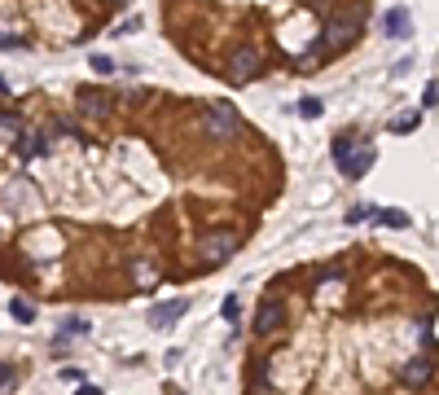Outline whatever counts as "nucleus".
I'll use <instances>...</instances> for the list:
<instances>
[{"label": "nucleus", "mask_w": 439, "mask_h": 395, "mask_svg": "<svg viewBox=\"0 0 439 395\" xmlns=\"http://www.w3.org/2000/svg\"><path fill=\"white\" fill-rule=\"evenodd\" d=\"M202 132H206V137H216V141H233V137H238V115H233V105L211 101V105L202 110Z\"/></svg>", "instance_id": "nucleus-1"}, {"label": "nucleus", "mask_w": 439, "mask_h": 395, "mask_svg": "<svg viewBox=\"0 0 439 395\" xmlns=\"http://www.w3.org/2000/svg\"><path fill=\"white\" fill-rule=\"evenodd\" d=\"M238 246H242V237H238L233 228H216V233H206V237H202V259L216 268V263L233 259V255H238Z\"/></svg>", "instance_id": "nucleus-2"}, {"label": "nucleus", "mask_w": 439, "mask_h": 395, "mask_svg": "<svg viewBox=\"0 0 439 395\" xmlns=\"http://www.w3.org/2000/svg\"><path fill=\"white\" fill-rule=\"evenodd\" d=\"M260 70H264V58L255 48H233V53H228V79L246 84V79H255Z\"/></svg>", "instance_id": "nucleus-3"}, {"label": "nucleus", "mask_w": 439, "mask_h": 395, "mask_svg": "<svg viewBox=\"0 0 439 395\" xmlns=\"http://www.w3.org/2000/svg\"><path fill=\"white\" fill-rule=\"evenodd\" d=\"M189 312V299H171V303H159V307H149V316L145 321L154 325V330H167V325H176L180 316Z\"/></svg>", "instance_id": "nucleus-4"}, {"label": "nucleus", "mask_w": 439, "mask_h": 395, "mask_svg": "<svg viewBox=\"0 0 439 395\" xmlns=\"http://www.w3.org/2000/svg\"><path fill=\"white\" fill-rule=\"evenodd\" d=\"M281 316H286V312H281L277 295H268V299L260 303V316H255V334H260V338H268V334L281 325Z\"/></svg>", "instance_id": "nucleus-5"}, {"label": "nucleus", "mask_w": 439, "mask_h": 395, "mask_svg": "<svg viewBox=\"0 0 439 395\" xmlns=\"http://www.w3.org/2000/svg\"><path fill=\"white\" fill-rule=\"evenodd\" d=\"M400 378H404V386H430V378H435V360H430V356L408 360Z\"/></svg>", "instance_id": "nucleus-6"}, {"label": "nucleus", "mask_w": 439, "mask_h": 395, "mask_svg": "<svg viewBox=\"0 0 439 395\" xmlns=\"http://www.w3.org/2000/svg\"><path fill=\"white\" fill-rule=\"evenodd\" d=\"M351 36H356V18H347V14H343V18H334V22L325 26V48H329V53H334V48H343Z\"/></svg>", "instance_id": "nucleus-7"}, {"label": "nucleus", "mask_w": 439, "mask_h": 395, "mask_svg": "<svg viewBox=\"0 0 439 395\" xmlns=\"http://www.w3.org/2000/svg\"><path fill=\"white\" fill-rule=\"evenodd\" d=\"M382 31L391 36V40L413 36V18H408V9H386V14H382Z\"/></svg>", "instance_id": "nucleus-8"}, {"label": "nucleus", "mask_w": 439, "mask_h": 395, "mask_svg": "<svg viewBox=\"0 0 439 395\" xmlns=\"http://www.w3.org/2000/svg\"><path fill=\"white\" fill-rule=\"evenodd\" d=\"M374 158H378V154H374V145H356V154H351L347 163H343V172L356 180V176H365V172L374 167Z\"/></svg>", "instance_id": "nucleus-9"}, {"label": "nucleus", "mask_w": 439, "mask_h": 395, "mask_svg": "<svg viewBox=\"0 0 439 395\" xmlns=\"http://www.w3.org/2000/svg\"><path fill=\"white\" fill-rule=\"evenodd\" d=\"M80 97H84V101H80V110H84V115H92V119H101V115L110 110V101H101L97 93H80Z\"/></svg>", "instance_id": "nucleus-10"}, {"label": "nucleus", "mask_w": 439, "mask_h": 395, "mask_svg": "<svg viewBox=\"0 0 439 395\" xmlns=\"http://www.w3.org/2000/svg\"><path fill=\"white\" fill-rule=\"evenodd\" d=\"M18 154H22V158L44 154V137H40V132H36V137H22V141H18Z\"/></svg>", "instance_id": "nucleus-11"}, {"label": "nucleus", "mask_w": 439, "mask_h": 395, "mask_svg": "<svg viewBox=\"0 0 439 395\" xmlns=\"http://www.w3.org/2000/svg\"><path fill=\"white\" fill-rule=\"evenodd\" d=\"M9 312H14V321H18V325H31V321H36V312H31V303H27V299H14V303H9Z\"/></svg>", "instance_id": "nucleus-12"}, {"label": "nucleus", "mask_w": 439, "mask_h": 395, "mask_svg": "<svg viewBox=\"0 0 439 395\" xmlns=\"http://www.w3.org/2000/svg\"><path fill=\"white\" fill-rule=\"evenodd\" d=\"M369 216L378 224H391V228H408V216H400V211H369Z\"/></svg>", "instance_id": "nucleus-13"}, {"label": "nucleus", "mask_w": 439, "mask_h": 395, "mask_svg": "<svg viewBox=\"0 0 439 395\" xmlns=\"http://www.w3.org/2000/svg\"><path fill=\"white\" fill-rule=\"evenodd\" d=\"M351 154H356V141H351V137H339V141H334V163H339V167L347 163Z\"/></svg>", "instance_id": "nucleus-14"}, {"label": "nucleus", "mask_w": 439, "mask_h": 395, "mask_svg": "<svg viewBox=\"0 0 439 395\" xmlns=\"http://www.w3.org/2000/svg\"><path fill=\"white\" fill-rule=\"evenodd\" d=\"M321 110H325L321 97H303V101H299V115H303V119H321Z\"/></svg>", "instance_id": "nucleus-15"}, {"label": "nucleus", "mask_w": 439, "mask_h": 395, "mask_svg": "<svg viewBox=\"0 0 439 395\" xmlns=\"http://www.w3.org/2000/svg\"><path fill=\"white\" fill-rule=\"evenodd\" d=\"M132 277H137V285H154V281H159V277H154V263H132Z\"/></svg>", "instance_id": "nucleus-16"}, {"label": "nucleus", "mask_w": 439, "mask_h": 395, "mask_svg": "<svg viewBox=\"0 0 439 395\" xmlns=\"http://www.w3.org/2000/svg\"><path fill=\"white\" fill-rule=\"evenodd\" d=\"M418 123H422V110H418V115H404V119H396V123H391V132H413Z\"/></svg>", "instance_id": "nucleus-17"}, {"label": "nucleus", "mask_w": 439, "mask_h": 395, "mask_svg": "<svg viewBox=\"0 0 439 395\" xmlns=\"http://www.w3.org/2000/svg\"><path fill=\"white\" fill-rule=\"evenodd\" d=\"M88 66H92V70H97V75H110V70H115V62H110V58H106V53H97V58H92V62H88Z\"/></svg>", "instance_id": "nucleus-18"}, {"label": "nucleus", "mask_w": 439, "mask_h": 395, "mask_svg": "<svg viewBox=\"0 0 439 395\" xmlns=\"http://www.w3.org/2000/svg\"><path fill=\"white\" fill-rule=\"evenodd\" d=\"M238 307H242V303H238V295H228V299H224V316H228V321H238Z\"/></svg>", "instance_id": "nucleus-19"}, {"label": "nucleus", "mask_w": 439, "mask_h": 395, "mask_svg": "<svg viewBox=\"0 0 439 395\" xmlns=\"http://www.w3.org/2000/svg\"><path fill=\"white\" fill-rule=\"evenodd\" d=\"M0 132H9V137H18V119H14V115H0Z\"/></svg>", "instance_id": "nucleus-20"}, {"label": "nucleus", "mask_w": 439, "mask_h": 395, "mask_svg": "<svg viewBox=\"0 0 439 395\" xmlns=\"http://www.w3.org/2000/svg\"><path fill=\"white\" fill-rule=\"evenodd\" d=\"M435 93H439V88H435V79H430L426 93H422V110H430V105H435Z\"/></svg>", "instance_id": "nucleus-21"}, {"label": "nucleus", "mask_w": 439, "mask_h": 395, "mask_svg": "<svg viewBox=\"0 0 439 395\" xmlns=\"http://www.w3.org/2000/svg\"><path fill=\"white\" fill-rule=\"evenodd\" d=\"M360 220H369V211H365V206H356V211H347V224H360Z\"/></svg>", "instance_id": "nucleus-22"}, {"label": "nucleus", "mask_w": 439, "mask_h": 395, "mask_svg": "<svg viewBox=\"0 0 439 395\" xmlns=\"http://www.w3.org/2000/svg\"><path fill=\"white\" fill-rule=\"evenodd\" d=\"M62 382H84V369H62Z\"/></svg>", "instance_id": "nucleus-23"}, {"label": "nucleus", "mask_w": 439, "mask_h": 395, "mask_svg": "<svg viewBox=\"0 0 439 395\" xmlns=\"http://www.w3.org/2000/svg\"><path fill=\"white\" fill-rule=\"evenodd\" d=\"M14 382V364H0V386H9Z\"/></svg>", "instance_id": "nucleus-24"}, {"label": "nucleus", "mask_w": 439, "mask_h": 395, "mask_svg": "<svg viewBox=\"0 0 439 395\" xmlns=\"http://www.w3.org/2000/svg\"><path fill=\"white\" fill-rule=\"evenodd\" d=\"M0 48H22V40L18 36H0Z\"/></svg>", "instance_id": "nucleus-25"}, {"label": "nucleus", "mask_w": 439, "mask_h": 395, "mask_svg": "<svg viewBox=\"0 0 439 395\" xmlns=\"http://www.w3.org/2000/svg\"><path fill=\"white\" fill-rule=\"evenodd\" d=\"M80 395H101V386H80Z\"/></svg>", "instance_id": "nucleus-26"}, {"label": "nucleus", "mask_w": 439, "mask_h": 395, "mask_svg": "<svg viewBox=\"0 0 439 395\" xmlns=\"http://www.w3.org/2000/svg\"><path fill=\"white\" fill-rule=\"evenodd\" d=\"M5 93H9V84H5V79H0V97H5Z\"/></svg>", "instance_id": "nucleus-27"}]
</instances>
